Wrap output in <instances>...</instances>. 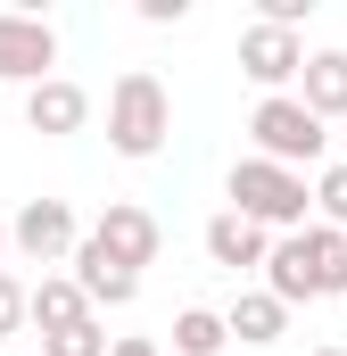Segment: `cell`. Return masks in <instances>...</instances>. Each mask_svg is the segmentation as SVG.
Here are the masks:
<instances>
[{"label": "cell", "instance_id": "cell-1", "mask_svg": "<svg viewBox=\"0 0 347 356\" xmlns=\"http://www.w3.org/2000/svg\"><path fill=\"white\" fill-rule=\"evenodd\" d=\"M232 207L264 224V232H306V207H314V182L298 166H273V158H240L232 166Z\"/></svg>", "mask_w": 347, "mask_h": 356}, {"label": "cell", "instance_id": "cell-2", "mask_svg": "<svg viewBox=\"0 0 347 356\" xmlns=\"http://www.w3.org/2000/svg\"><path fill=\"white\" fill-rule=\"evenodd\" d=\"M174 133V99L166 83L149 75V67H133V75H116L108 91V141H116V158H158Z\"/></svg>", "mask_w": 347, "mask_h": 356}, {"label": "cell", "instance_id": "cell-3", "mask_svg": "<svg viewBox=\"0 0 347 356\" xmlns=\"http://www.w3.org/2000/svg\"><path fill=\"white\" fill-rule=\"evenodd\" d=\"M248 141H257V158L273 166H323V149H331V133H323V116L298 99V91H281V99H257V116H248Z\"/></svg>", "mask_w": 347, "mask_h": 356}, {"label": "cell", "instance_id": "cell-4", "mask_svg": "<svg viewBox=\"0 0 347 356\" xmlns=\"http://www.w3.org/2000/svg\"><path fill=\"white\" fill-rule=\"evenodd\" d=\"M8 249H17L25 266H75V249H83L75 207H67V199H25V207L8 216Z\"/></svg>", "mask_w": 347, "mask_h": 356}, {"label": "cell", "instance_id": "cell-5", "mask_svg": "<svg viewBox=\"0 0 347 356\" xmlns=\"http://www.w3.org/2000/svg\"><path fill=\"white\" fill-rule=\"evenodd\" d=\"M306 58H314V50H306L289 25H264V17H257V25L240 33V75H248L264 99H281V91L298 83V75H306Z\"/></svg>", "mask_w": 347, "mask_h": 356}, {"label": "cell", "instance_id": "cell-6", "mask_svg": "<svg viewBox=\"0 0 347 356\" xmlns=\"http://www.w3.org/2000/svg\"><path fill=\"white\" fill-rule=\"evenodd\" d=\"M50 67H58V33L42 25V17H17V8H0V83H50Z\"/></svg>", "mask_w": 347, "mask_h": 356}, {"label": "cell", "instance_id": "cell-7", "mask_svg": "<svg viewBox=\"0 0 347 356\" xmlns=\"http://www.w3.org/2000/svg\"><path fill=\"white\" fill-rule=\"evenodd\" d=\"M91 241H99L116 266H133V273H141V266H158V249H166L158 216H149V207H133V199H108V216L91 224Z\"/></svg>", "mask_w": 347, "mask_h": 356}, {"label": "cell", "instance_id": "cell-8", "mask_svg": "<svg viewBox=\"0 0 347 356\" xmlns=\"http://www.w3.org/2000/svg\"><path fill=\"white\" fill-rule=\"evenodd\" d=\"M25 124L42 133V141H67V133H83L91 124V91L75 83V75H50V83L25 91Z\"/></svg>", "mask_w": 347, "mask_h": 356}, {"label": "cell", "instance_id": "cell-9", "mask_svg": "<svg viewBox=\"0 0 347 356\" xmlns=\"http://www.w3.org/2000/svg\"><path fill=\"white\" fill-rule=\"evenodd\" d=\"M289 241H298L306 290H314V298H339V290H347V232H331V224H306V232H289Z\"/></svg>", "mask_w": 347, "mask_h": 356}, {"label": "cell", "instance_id": "cell-10", "mask_svg": "<svg viewBox=\"0 0 347 356\" xmlns=\"http://www.w3.org/2000/svg\"><path fill=\"white\" fill-rule=\"evenodd\" d=\"M75 282H83V298H91V307H133V298H141V273H133V266H116V257H108L91 232H83V249H75Z\"/></svg>", "mask_w": 347, "mask_h": 356}, {"label": "cell", "instance_id": "cell-11", "mask_svg": "<svg viewBox=\"0 0 347 356\" xmlns=\"http://www.w3.org/2000/svg\"><path fill=\"white\" fill-rule=\"evenodd\" d=\"M207 257H215V266H264V257H273V232H264V224H248V216H240V207H223V216H207Z\"/></svg>", "mask_w": 347, "mask_h": 356}, {"label": "cell", "instance_id": "cell-12", "mask_svg": "<svg viewBox=\"0 0 347 356\" xmlns=\"http://www.w3.org/2000/svg\"><path fill=\"white\" fill-rule=\"evenodd\" d=\"M91 315H99V307L83 298L75 273H42V282H33V332H42V340H50V332H75Z\"/></svg>", "mask_w": 347, "mask_h": 356}, {"label": "cell", "instance_id": "cell-13", "mask_svg": "<svg viewBox=\"0 0 347 356\" xmlns=\"http://www.w3.org/2000/svg\"><path fill=\"white\" fill-rule=\"evenodd\" d=\"M223 323H232V340H240V348H273V340L289 332V307H281L273 290H240Z\"/></svg>", "mask_w": 347, "mask_h": 356}, {"label": "cell", "instance_id": "cell-14", "mask_svg": "<svg viewBox=\"0 0 347 356\" xmlns=\"http://www.w3.org/2000/svg\"><path fill=\"white\" fill-rule=\"evenodd\" d=\"M298 99L331 124V116H347V50H314L306 58V75H298Z\"/></svg>", "mask_w": 347, "mask_h": 356}, {"label": "cell", "instance_id": "cell-15", "mask_svg": "<svg viewBox=\"0 0 347 356\" xmlns=\"http://www.w3.org/2000/svg\"><path fill=\"white\" fill-rule=\"evenodd\" d=\"M223 348H232V323L215 307H182L174 315V348L166 356H223Z\"/></svg>", "mask_w": 347, "mask_h": 356}, {"label": "cell", "instance_id": "cell-16", "mask_svg": "<svg viewBox=\"0 0 347 356\" xmlns=\"http://www.w3.org/2000/svg\"><path fill=\"white\" fill-rule=\"evenodd\" d=\"M108 348H116V340L99 332V315L75 323V332H50V340H42V356H108Z\"/></svg>", "mask_w": 347, "mask_h": 356}, {"label": "cell", "instance_id": "cell-17", "mask_svg": "<svg viewBox=\"0 0 347 356\" xmlns=\"http://www.w3.org/2000/svg\"><path fill=\"white\" fill-rule=\"evenodd\" d=\"M33 323V282H17V273H0V340H17Z\"/></svg>", "mask_w": 347, "mask_h": 356}, {"label": "cell", "instance_id": "cell-18", "mask_svg": "<svg viewBox=\"0 0 347 356\" xmlns=\"http://www.w3.org/2000/svg\"><path fill=\"white\" fill-rule=\"evenodd\" d=\"M314 207H323V224H331V232H347V158L314 175Z\"/></svg>", "mask_w": 347, "mask_h": 356}, {"label": "cell", "instance_id": "cell-19", "mask_svg": "<svg viewBox=\"0 0 347 356\" xmlns=\"http://www.w3.org/2000/svg\"><path fill=\"white\" fill-rule=\"evenodd\" d=\"M141 17H149V25H182V17H190V0H141Z\"/></svg>", "mask_w": 347, "mask_h": 356}, {"label": "cell", "instance_id": "cell-20", "mask_svg": "<svg viewBox=\"0 0 347 356\" xmlns=\"http://www.w3.org/2000/svg\"><path fill=\"white\" fill-rule=\"evenodd\" d=\"M108 356H166V348H158V340H141V332H124V340H116Z\"/></svg>", "mask_w": 347, "mask_h": 356}, {"label": "cell", "instance_id": "cell-21", "mask_svg": "<svg viewBox=\"0 0 347 356\" xmlns=\"http://www.w3.org/2000/svg\"><path fill=\"white\" fill-rule=\"evenodd\" d=\"M314 356H347V348H314Z\"/></svg>", "mask_w": 347, "mask_h": 356}, {"label": "cell", "instance_id": "cell-22", "mask_svg": "<svg viewBox=\"0 0 347 356\" xmlns=\"http://www.w3.org/2000/svg\"><path fill=\"white\" fill-rule=\"evenodd\" d=\"M0 249H8V224H0Z\"/></svg>", "mask_w": 347, "mask_h": 356}]
</instances>
